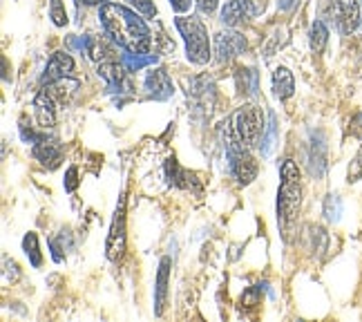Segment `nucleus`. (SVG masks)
Returning <instances> with one entry per match:
<instances>
[{
  "instance_id": "nucleus-1",
  "label": "nucleus",
  "mask_w": 362,
  "mask_h": 322,
  "mask_svg": "<svg viewBox=\"0 0 362 322\" xmlns=\"http://www.w3.org/2000/svg\"><path fill=\"white\" fill-rule=\"evenodd\" d=\"M99 18L105 34L128 52H148L150 50V30L146 21L119 3H103Z\"/></svg>"
},
{
  "instance_id": "nucleus-2",
  "label": "nucleus",
  "mask_w": 362,
  "mask_h": 322,
  "mask_svg": "<svg viewBox=\"0 0 362 322\" xmlns=\"http://www.w3.org/2000/svg\"><path fill=\"white\" fill-rule=\"evenodd\" d=\"M228 121L221 123L219 134L224 137V148H226V157H228V166L230 173L238 177L240 184H250L257 177V163L255 159L248 155V146L238 137V132L233 134V130L228 128Z\"/></svg>"
},
{
  "instance_id": "nucleus-3",
  "label": "nucleus",
  "mask_w": 362,
  "mask_h": 322,
  "mask_svg": "<svg viewBox=\"0 0 362 322\" xmlns=\"http://www.w3.org/2000/svg\"><path fill=\"white\" fill-rule=\"evenodd\" d=\"M300 200H302L300 171L293 161L286 159L282 163V184H280V192H277V217H280L282 226H288L296 219Z\"/></svg>"
},
{
  "instance_id": "nucleus-4",
  "label": "nucleus",
  "mask_w": 362,
  "mask_h": 322,
  "mask_svg": "<svg viewBox=\"0 0 362 322\" xmlns=\"http://www.w3.org/2000/svg\"><path fill=\"white\" fill-rule=\"evenodd\" d=\"M179 34L184 36L186 52H188V61L206 65L211 61V40H208V32L199 18L194 16H181L175 21Z\"/></svg>"
},
{
  "instance_id": "nucleus-5",
  "label": "nucleus",
  "mask_w": 362,
  "mask_h": 322,
  "mask_svg": "<svg viewBox=\"0 0 362 322\" xmlns=\"http://www.w3.org/2000/svg\"><path fill=\"white\" fill-rule=\"evenodd\" d=\"M233 123H235V132H238V137L248 148L255 146L259 142V137L264 134V115L262 108L257 105H244L233 117Z\"/></svg>"
},
{
  "instance_id": "nucleus-6",
  "label": "nucleus",
  "mask_w": 362,
  "mask_h": 322,
  "mask_svg": "<svg viewBox=\"0 0 362 322\" xmlns=\"http://www.w3.org/2000/svg\"><path fill=\"white\" fill-rule=\"evenodd\" d=\"M329 16L342 34L356 32L360 25V5L358 0H331Z\"/></svg>"
},
{
  "instance_id": "nucleus-7",
  "label": "nucleus",
  "mask_w": 362,
  "mask_h": 322,
  "mask_svg": "<svg viewBox=\"0 0 362 322\" xmlns=\"http://www.w3.org/2000/svg\"><path fill=\"white\" fill-rule=\"evenodd\" d=\"M107 260H121L123 251H125V200L121 195V200L117 204V213H115V219H112V229H110V235H107Z\"/></svg>"
},
{
  "instance_id": "nucleus-8",
  "label": "nucleus",
  "mask_w": 362,
  "mask_h": 322,
  "mask_svg": "<svg viewBox=\"0 0 362 322\" xmlns=\"http://www.w3.org/2000/svg\"><path fill=\"white\" fill-rule=\"evenodd\" d=\"M34 157L43 163L45 168H49V171H54V168L61 166V159H63V146L59 139L54 137H47L43 134L38 139V142L34 144Z\"/></svg>"
},
{
  "instance_id": "nucleus-9",
  "label": "nucleus",
  "mask_w": 362,
  "mask_h": 322,
  "mask_svg": "<svg viewBox=\"0 0 362 322\" xmlns=\"http://www.w3.org/2000/svg\"><path fill=\"white\" fill-rule=\"evenodd\" d=\"M74 72V59L65 52H57L49 59L47 67H45V74L40 76V83L43 86H52V83H57L61 79H69Z\"/></svg>"
},
{
  "instance_id": "nucleus-10",
  "label": "nucleus",
  "mask_w": 362,
  "mask_h": 322,
  "mask_svg": "<svg viewBox=\"0 0 362 322\" xmlns=\"http://www.w3.org/2000/svg\"><path fill=\"white\" fill-rule=\"evenodd\" d=\"M215 50H217V61L228 63L246 50V40L238 32H221L215 38Z\"/></svg>"
},
{
  "instance_id": "nucleus-11",
  "label": "nucleus",
  "mask_w": 362,
  "mask_h": 322,
  "mask_svg": "<svg viewBox=\"0 0 362 322\" xmlns=\"http://www.w3.org/2000/svg\"><path fill=\"white\" fill-rule=\"evenodd\" d=\"M144 86H146V90H148V94L152 96V99H157V101L170 99L173 92H175L173 81H170L168 72H165V69H161V67H157V69H152V72H148Z\"/></svg>"
},
{
  "instance_id": "nucleus-12",
  "label": "nucleus",
  "mask_w": 362,
  "mask_h": 322,
  "mask_svg": "<svg viewBox=\"0 0 362 322\" xmlns=\"http://www.w3.org/2000/svg\"><path fill=\"white\" fill-rule=\"evenodd\" d=\"M255 13V7L250 0H228V3L221 7V23L235 27L244 23L246 18H250Z\"/></svg>"
},
{
  "instance_id": "nucleus-13",
  "label": "nucleus",
  "mask_w": 362,
  "mask_h": 322,
  "mask_svg": "<svg viewBox=\"0 0 362 322\" xmlns=\"http://www.w3.org/2000/svg\"><path fill=\"white\" fill-rule=\"evenodd\" d=\"M34 108H36V117L40 128H52L54 121H57V112H54V103L49 99L47 92H38L34 99Z\"/></svg>"
},
{
  "instance_id": "nucleus-14",
  "label": "nucleus",
  "mask_w": 362,
  "mask_h": 322,
  "mask_svg": "<svg viewBox=\"0 0 362 322\" xmlns=\"http://www.w3.org/2000/svg\"><path fill=\"white\" fill-rule=\"evenodd\" d=\"M296 90V79L291 74V69L286 67H277L273 72V92L277 99H288Z\"/></svg>"
},
{
  "instance_id": "nucleus-15",
  "label": "nucleus",
  "mask_w": 362,
  "mask_h": 322,
  "mask_svg": "<svg viewBox=\"0 0 362 322\" xmlns=\"http://www.w3.org/2000/svg\"><path fill=\"white\" fill-rule=\"evenodd\" d=\"M168 277H170V258H163L159 264L157 273V291H155V304H157V316H161L165 296H168Z\"/></svg>"
},
{
  "instance_id": "nucleus-16",
  "label": "nucleus",
  "mask_w": 362,
  "mask_h": 322,
  "mask_svg": "<svg viewBox=\"0 0 362 322\" xmlns=\"http://www.w3.org/2000/svg\"><path fill=\"white\" fill-rule=\"evenodd\" d=\"M157 61L159 59L155 54H144V52H128L121 56V63L128 72H139V69H144L148 65H155Z\"/></svg>"
},
{
  "instance_id": "nucleus-17",
  "label": "nucleus",
  "mask_w": 362,
  "mask_h": 322,
  "mask_svg": "<svg viewBox=\"0 0 362 322\" xmlns=\"http://www.w3.org/2000/svg\"><path fill=\"white\" fill-rule=\"evenodd\" d=\"M123 72H125V67L123 63H115V61H105L99 65V76H103L107 81V86L110 88H117L123 83Z\"/></svg>"
},
{
  "instance_id": "nucleus-18",
  "label": "nucleus",
  "mask_w": 362,
  "mask_h": 322,
  "mask_svg": "<svg viewBox=\"0 0 362 322\" xmlns=\"http://www.w3.org/2000/svg\"><path fill=\"white\" fill-rule=\"evenodd\" d=\"M238 88L244 96H255L257 94V72L250 67H242L238 72Z\"/></svg>"
},
{
  "instance_id": "nucleus-19",
  "label": "nucleus",
  "mask_w": 362,
  "mask_h": 322,
  "mask_svg": "<svg viewBox=\"0 0 362 322\" xmlns=\"http://www.w3.org/2000/svg\"><path fill=\"white\" fill-rule=\"evenodd\" d=\"M165 173H168V177H170V184H175L179 188H190L192 186L194 177L190 173H186V171H181L175 159H168V163H165Z\"/></svg>"
},
{
  "instance_id": "nucleus-20",
  "label": "nucleus",
  "mask_w": 362,
  "mask_h": 322,
  "mask_svg": "<svg viewBox=\"0 0 362 322\" xmlns=\"http://www.w3.org/2000/svg\"><path fill=\"white\" fill-rule=\"evenodd\" d=\"M23 248H25L27 258H30L32 267H36V269H38L40 264H43V258H40V251H38V237H36V233H27V235H25Z\"/></svg>"
},
{
  "instance_id": "nucleus-21",
  "label": "nucleus",
  "mask_w": 362,
  "mask_h": 322,
  "mask_svg": "<svg viewBox=\"0 0 362 322\" xmlns=\"http://www.w3.org/2000/svg\"><path fill=\"white\" fill-rule=\"evenodd\" d=\"M327 40H329V32H327V27L325 23H313L311 27V50L313 52H322L325 45H327Z\"/></svg>"
},
{
  "instance_id": "nucleus-22",
  "label": "nucleus",
  "mask_w": 362,
  "mask_h": 322,
  "mask_svg": "<svg viewBox=\"0 0 362 322\" xmlns=\"http://www.w3.org/2000/svg\"><path fill=\"white\" fill-rule=\"evenodd\" d=\"M277 142V123H275V117H271L269 125H267V132L262 134V155L269 157L271 150Z\"/></svg>"
},
{
  "instance_id": "nucleus-23",
  "label": "nucleus",
  "mask_w": 362,
  "mask_h": 322,
  "mask_svg": "<svg viewBox=\"0 0 362 322\" xmlns=\"http://www.w3.org/2000/svg\"><path fill=\"white\" fill-rule=\"evenodd\" d=\"M88 52H90V56L94 61H99V59H103L105 54H110V47L105 45V40L96 38V36H88Z\"/></svg>"
},
{
  "instance_id": "nucleus-24",
  "label": "nucleus",
  "mask_w": 362,
  "mask_h": 322,
  "mask_svg": "<svg viewBox=\"0 0 362 322\" xmlns=\"http://www.w3.org/2000/svg\"><path fill=\"white\" fill-rule=\"evenodd\" d=\"M340 213H342V202L336 197V195H329L327 202H325V215H327V219L336 222L340 217Z\"/></svg>"
},
{
  "instance_id": "nucleus-25",
  "label": "nucleus",
  "mask_w": 362,
  "mask_h": 322,
  "mask_svg": "<svg viewBox=\"0 0 362 322\" xmlns=\"http://www.w3.org/2000/svg\"><path fill=\"white\" fill-rule=\"evenodd\" d=\"M128 3L134 7V11H139L146 18H155L157 16V7H155L152 0H128Z\"/></svg>"
},
{
  "instance_id": "nucleus-26",
  "label": "nucleus",
  "mask_w": 362,
  "mask_h": 322,
  "mask_svg": "<svg viewBox=\"0 0 362 322\" xmlns=\"http://www.w3.org/2000/svg\"><path fill=\"white\" fill-rule=\"evenodd\" d=\"M49 16L57 27H63L67 23V13H65V7H63L61 0H52L49 3Z\"/></svg>"
},
{
  "instance_id": "nucleus-27",
  "label": "nucleus",
  "mask_w": 362,
  "mask_h": 322,
  "mask_svg": "<svg viewBox=\"0 0 362 322\" xmlns=\"http://www.w3.org/2000/svg\"><path fill=\"white\" fill-rule=\"evenodd\" d=\"M76 186H78V171L72 166V168L67 171V175H65V190H67V192H74Z\"/></svg>"
},
{
  "instance_id": "nucleus-28",
  "label": "nucleus",
  "mask_w": 362,
  "mask_h": 322,
  "mask_svg": "<svg viewBox=\"0 0 362 322\" xmlns=\"http://www.w3.org/2000/svg\"><path fill=\"white\" fill-rule=\"evenodd\" d=\"M257 293H259V287H253V289H248L246 293H244V296H242V304L244 302H250V306H255L257 304Z\"/></svg>"
},
{
  "instance_id": "nucleus-29",
  "label": "nucleus",
  "mask_w": 362,
  "mask_h": 322,
  "mask_svg": "<svg viewBox=\"0 0 362 322\" xmlns=\"http://www.w3.org/2000/svg\"><path fill=\"white\" fill-rule=\"evenodd\" d=\"M190 3H192V0H170V7H173L177 13H184V11L190 9Z\"/></svg>"
},
{
  "instance_id": "nucleus-30",
  "label": "nucleus",
  "mask_w": 362,
  "mask_h": 322,
  "mask_svg": "<svg viewBox=\"0 0 362 322\" xmlns=\"http://www.w3.org/2000/svg\"><path fill=\"white\" fill-rule=\"evenodd\" d=\"M197 5L204 13H213L217 9V0H197Z\"/></svg>"
},
{
  "instance_id": "nucleus-31",
  "label": "nucleus",
  "mask_w": 362,
  "mask_h": 322,
  "mask_svg": "<svg viewBox=\"0 0 362 322\" xmlns=\"http://www.w3.org/2000/svg\"><path fill=\"white\" fill-rule=\"evenodd\" d=\"M78 3H83V5H103L105 3V0H78Z\"/></svg>"
},
{
  "instance_id": "nucleus-32",
  "label": "nucleus",
  "mask_w": 362,
  "mask_h": 322,
  "mask_svg": "<svg viewBox=\"0 0 362 322\" xmlns=\"http://www.w3.org/2000/svg\"><path fill=\"white\" fill-rule=\"evenodd\" d=\"M277 3H280L282 9H288L291 5H293V0H277Z\"/></svg>"
}]
</instances>
